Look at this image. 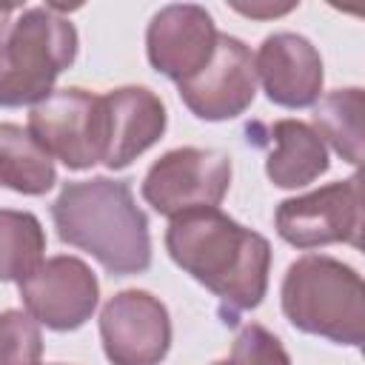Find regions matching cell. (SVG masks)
Masks as SVG:
<instances>
[{"mask_svg":"<svg viewBox=\"0 0 365 365\" xmlns=\"http://www.w3.org/2000/svg\"><path fill=\"white\" fill-rule=\"evenodd\" d=\"M165 251L177 268L220 299L225 325L254 311L271 274V242L220 208H194L165 228Z\"/></svg>","mask_w":365,"mask_h":365,"instance_id":"cell-1","label":"cell"},{"mask_svg":"<svg viewBox=\"0 0 365 365\" xmlns=\"http://www.w3.org/2000/svg\"><path fill=\"white\" fill-rule=\"evenodd\" d=\"M51 222L60 242L86 251L111 277H134L151 268L148 217L137 205L128 180L66 182L51 202Z\"/></svg>","mask_w":365,"mask_h":365,"instance_id":"cell-2","label":"cell"},{"mask_svg":"<svg viewBox=\"0 0 365 365\" xmlns=\"http://www.w3.org/2000/svg\"><path fill=\"white\" fill-rule=\"evenodd\" d=\"M285 319L334 345L359 348L365 339V282L356 268L328 254H302L282 277Z\"/></svg>","mask_w":365,"mask_h":365,"instance_id":"cell-3","label":"cell"},{"mask_svg":"<svg viewBox=\"0 0 365 365\" xmlns=\"http://www.w3.org/2000/svg\"><path fill=\"white\" fill-rule=\"evenodd\" d=\"M74 23L46 6L20 9L0 40V108L37 106L77 60Z\"/></svg>","mask_w":365,"mask_h":365,"instance_id":"cell-4","label":"cell"},{"mask_svg":"<svg viewBox=\"0 0 365 365\" xmlns=\"http://www.w3.org/2000/svg\"><path fill=\"white\" fill-rule=\"evenodd\" d=\"M29 134L68 171H86L106 154L103 94L86 88H57L29 111Z\"/></svg>","mask_w":365,"mask_h":365,"instance_id":"cell-5","label":"cell"},{"mask_svg":"<svg viewBox=\"0 0 365 365\" xmlns=\"http://www.w3.org/2000/svg\"><path fill=\"white\" fill-rule=\"evenodd\" d=\"M231 188V157L217 148L180 145L165 151L143 177V200L160 217L194 208H220Z\"/></svg>","mask_w":365,"mask_h":365,"instance_id":"cell-6","label":"cell"},{"mask_svg":"<svg viewBox=\"0 0 365 365\" xmlns=\"http://www.w3.org/2000/svg\"><path fill=\"white\" fill-rule=\"evenodd\" d=\"M277 234L299 248L314 251L325 245H362V177L354 171L348 180L328 182L317 191L288 197L274 211Z\"/></svg>","mask_w":365,"mask_h":365,"instance_id":"cell-7","label":"cell"},{"mask_svg":"<svg viewBox=\"0 0 365 365\" xmlns=\"http://www.w3.org/2000/svg\"><path fill=\"white\" fill-rule=\"evenodd\" d=\"M26 314L48 331L83 328L100 305L97 274L71 254L43 259L23 282H17Z\"/></svg>","mask_w":365,"mask_h":365,"instance_id":"cell-8","label":"cell"},{"mask_svg":"<svg viewBox=\"0 0 365 365\" xmlns=\"http://www.w3.org/2000/svg\"><path fill=\"white\" fill-rule=\"evenodd\" d=\"M100 342L111 365H160L171 348V317L143 288L117 291L100 311Z\"/></svg>","mask_w":365,"mask_h":365,"instance_id":"cell-9","label":"cell"},{"mask_svg":"<svg viewBox=\"0 0 365 365\" xmlns=\"http://www.w3.org/2000/svg\"><path fill=\"white\" fill-rule=\"evenodd\" d=\"M177 94L197 120H237L257 97V68L251 48L234 34H220L208 66L177 83Z\"/></svg>","mask_w":365,"mask_h":365,"instance_id":"cell-10","label":"cell"},{"mask_svg":"<svg viewBox=\"0 0 365 365\" xmlns=\"http://www.w3.org/2000/svg\"><path fill=\"white\" fill-rule=\"evenodd\" d=\"M217 23L197 3L163 6L145 29V57L151 68L174 83L202 71L217 48Z\"/></svg>","mask_w":365,"mask_h":365,"instance_id":"cell-11","label":"cell"},{"mask_svg":"<svg viewBox=\"0 0 365 365\" xmlns=\"http://www.w3.org/2000/svg\"><path fill=\"white\" fill-rule=\"evenodd\" d=\"M257 83L279 108H311L322 97L325 68L317 46L297 31L268 34L254 54Z\"/></svg>","mask_w":365,"mask_h":365,"instance_id":"cell-12","label":"cell"},{"mask_svg":"<svg viewBox=\"0 0 365 365\" xmlns=\"http://www.w3.org/2000/svg\"><path fill=\"white\" fill-rule=\"evenodd\" d=\"M106 106V154L103 165L108 171L128 168L140 154H145L168 125L165 103L157 91L145 86H120L103 94Z\"/></svg>","mask_w":365,"mask_h":365,"instance_id":"cell-13","label":"cell"},{"mask_svg":"<svg viewBox=\"0 0 365 365\" xmlns=\"http://www.w3.org/2000/svg\"><path fill=\"white\" fill-rule=\"evenodd\" d=\"M268 137L274 151L265 160V174L277 188H302L328 171V148L308 123L277 120L268 125Z\"/></svg>","mask_w":365,"mask_h":365,"instance_id":"cell-14","label":"cell"},{"mask_svg":"<svg viewBox=\"0 0 365 365\" xmlns=\"http://www.w3.org/2000/svg\"><path fill=\"white\" fill-rule=\"evenodd\" d=\"M57 168L48 151L17 123H0V188L43 197L54 188Z\"/></svg>","mask_w":365,"mask_h":365,"instance_id":"cell-15","label":"cell"},{"mask_svg":"<svg viewBox=\"0 0 365 365\" xmlns=\"http://www.w3.org/2000/svg\"><path fill=\"white\" fill-rule=\"evenodd\" d=\"M311 128L319 134L325 148L331 145L345 163L359 168L362 163V111H365V91L359 86L336 88L322 94L314 106Z\"/></svg>","mask_w":365,"mask_h":365,"instance_id":"cell-16","label":"cell"},{"mask_svg":"<svg viewBox=\"0 0 365 365\" xmlns=\"http://www.w3.org/2000/svg\"><path fill=\"white\" fill-rule=\"evenodd\" d=\"M46 259V231L31 211L0 208V282H23Z\"/></svg>","mask_w":365,"mask_h":365,"instance_id":"cell-17","label":"cell"},{"mask_svg":"<svg viewBox=\"0 0 365 365\" xmlns=\"http://www.w3.org/2000/svg\"><path fill=\"white\" fill-rule=\"evenodd\" d=\"M0 365H43L40 325L20 308L0 311Z\"/></svg>","mask_w":365,"mask_h":365,"instance_id":"cell-18","label":"cell"},{"mask_svg":"<svg viewBox=\"0 0 365 365\" xmlns=\"http://www.w3.org/2000/svg\"><path fill=\"white\" fill-rule=\"evenodd\" d=\"M231 365H294L282 339L259 322H245L231 345Z\"/></svg>","mask_w":365,"mask_h":365,"instance_id":"cell-19","label":"cell"},{"mask_svg":"<svg viewBox=\"0 0 365 365\" xmlns=\"http://www.w3.org/2000/svg\"><path fill=\"white\" fill-rule=\"evenodd\" d=\"M231 9H234V11H240V14H245V17H251V20H271V17H282V14L294 11V9H297V3H294V0H291V3H271V0L240 3V0H234V3H231Z\"/></svg>","mask_w":365,"mask_h":365,"instance_id":"cell-20","label":"cell"},{"mask_svg":"<svg viewBox=\"0 0 365 365\" xmlns=\"http://www.w3.org/2000/svg\"><path fill=\"white\" fill-rule=\"evenodd\" d=\"M14 11H17V6H0V40H3V34L9 31V26H11L9 17H11Z\"/></svg>","mask_w":365,"mask_h":365,"instance_id":"cell-21","label":"cell"},{"mask_svg":"<svg viewBox=\"0 0 365 365\" xmlns=\"http://www.w3.org/2000/svg\"><path fill=\"white\" fill-rule=\"evenodd\" d=\"M211 365H231L228 359H220V362H211Z\"/></svg>","mask_w":365,"mask_h":365,"instance_id":"cell-22","label":"cell"},{"mask_svg":"<svg viewBox=\"0 0 365 365\" xmlns=\"http://www.w3.org/2000/svg\"><path fill=\"white\" fill-rule=\"evenodd\" d=\"M54 365H60V362H54Z\"/></svg>","mask_w":365,"mask_h":365,"instance_id":"cell-23","label":"cell"}]
</instances>
